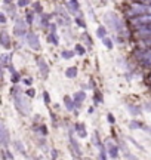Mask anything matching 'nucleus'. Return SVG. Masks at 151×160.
Returning <instances> with one entry per match:
<instances>
[{
  "instance_id": "nucleus-1",
  "label": "nucleus",
  "mask_w": 151,
  "mask_h": 160,
  "mask_svg": "<svg viewBox=\"0 0 151 160\" xmlns=\"http://www.w3.org/2000/svg\"><path fill=\"white\" fill-rule=\"evenodd\" d=\"M126 15L129 18H135L139 15H151V5H144L139 2H134L129 9L126 10Z\"/></svg>"
},
{
  "instance_id": "nucleus-2",
  "label": "nucleus",
  "mask_w": 151,
  "mask_h": 160,
  "mask_svg": "<svg viewBox=\"0 0 151 160\" xmlns=\"http://www.w3.org/2000/svg\"><path fill=\"white\" fill-rule=\"evenodd\" d=\"M14 102H15V108L22 114V116H28L30 113H31V104L30 101L25 98L24 95H21V93H18L14 96Z\"/></svg>"
},
{
  "instance_id": "nucleus-3",
  "label": "nucleus",
  "mask_w": 151,
  "mask_h": 160,
  "mask_svg": "<svg viewBox=\"0 0 151 160\" xmlns=\"http://www.w3.org/2000/svg\"><path fill=\"white\" fill-rule=\"evenodd\" d=\"M135 58L145 67H151V48L144 49V51H141V49L136 51L135 52Z\"/></svg>"
},
{
  "instance_id": "nucleus-4",
  "label": "nucleus",
  "mask_w": 151,
  "mask_h": 160,
  "mask_svg": "<svg viewBox=\"0 0 151 160\" xmlns=\"http://www.w3.org/2000/svg\"><path fill=\"white\" fill-rule=\"evenodd\" d=\"M130 25L135 27V28H139V27L144 25H150L151 24V15H139V17L130 18Z\"/></svg>"
},
{
  "instance_id": "nucleus-5",
  "label": "nucleus",
  "mask_w": 151,
  "mask_h": 160,
  "mask_svg": "<svg viewBox=\"0 0 151 160\" xmlns=\"http://www.w3.org/2000/svg\"><path fill=\"white\" fill-rule=\"evenodd\" d=\"M14 34L18 36V37H22V36H27V24L24 22V19H18L15 27H14Z\"/></svg>"
},
{
  "instance_id": "nucleus-6",
  "label": "nucleus",
  "mask_w": 151,
  "mask_h": 160,
  "mask_svg": "<svg viewBox=\"0 0 151 160\" xmlns=\"http://www.w3.org/2000/svg\"><path fill=\"white\" fill-rule=\"evenodd\" d=\"M70 148H71V154L74 156L76 159H80L82 157V151H80V147H79V144L77 141L74 139V136L70 134Z\"/></svg>"
},
{
  "instance_id": "nucleus-7",
  "label": "nucleus",
  "mask_w": 151,
  "mask_h": 160,
  "mask_svg": "<svg viewBox=\"0 0 151 160\" xmlns=\"http://www.w3.org/2000/svg\"><path fill=\"white\" fill-rule=\"evenodd\" d=\"M27 42H28V45L31 46V49H34V51H39V49H40L39 37H37L34 33H28V34H27Z\"/></svg>"
},
{
  "instance_id": "nucleus-8",
  "label": "nucleus",
  "mask_w": 151,
  "mask_h": 160,
  "mask_svg": "<svg viewBox=\"0 0 151 160\" xmlns=\"http://www.w3.org/2000/svg\"><path fill=\"white\" fill-rule=\"evenodd\" d=\"M0 139H2V145H3V150H6L9 144V134H8V129L5 126V123H2L0 126Z\"/></svg>"
},
{
  "instance_id": "nucleus-9",
  "label": "nucleus",
  "mask_w": 151,
  "mask_h": 160,
  "mask_svg": "<svg viewBox=\"0 0 151 160\" xmlns=\"http://www.w3.org/2000/svg\"><path fill=\"white\" fill-rule=\"evenodd\" d=\"M107 151H108L110 157H113V159H116L118 156V147L116 144L113 142H107Z\"/></svg>"
},
{
  "instance_id": "nucleus-10",
  "label": "nucleus",
  "mask_w": 151,
  "mask_h": 160,
  "mask_svg": "<svg viewBox=\"0 0 151 160\" xmlns=\"http://www.w3.org/2000/svg\"><path fill=\"white\" fill-rule=\"evenodd\" d=\"M37 64H39V67H40V73H42V76L43 77H48V74H49V67H48L46 61H45L43 58H39Z\"/></svg>"
},
{
  "instance_id": "nucleus-11",
  "label": "nucleus",
  "mask_w": 151,
  "mask_h": 160,
  "mask_svg": "<svg viewBox=\"0 0 151 160\" xmlns=\"http://www.w3.org/2000/svg\"><path fill=\"white\" fill-rule=\"evenodd\" d=\"M64 102H65V107H67L68 111H73V110L77 107V105H76V101H74V100H71L68 95H67V96H64Z\"/></svg>"
},
{
  "instance_id": "nucleus-12",
  "label": "nucleus",
  "mask_w": 151,
  "mask_h": 160,
  "mask_svg": "<svg viewBox=\"0 0 151 160\" xmlns=\"http://www.w3.org/2000/svg\"><path fill=\"white\" fill-rule=\"evenodd\" d=\"M92 144H93V145H95V147H96V148H98V150H101V148L104 147V145L101 144V141H99V135H98V132H96V131L93 132V136H92Z\"/></svg>"
},
{
  "instance_id": "nucleus-13",
  "label": "nucleus",
  "mask_w": 151,
  "mask_h": 160,
  "mask_svg": "<svg viewBox=\"0 0 151 160\" xmlns=\"http://www.w3.org/2000/svg\"><path fill=\"white\" fill-rule=\"evenodd\" d=\"M84 98H86V93H84V92H77V93H76V95H74L76 105L79 107V105H80V104L84 101Z\"/></svg>"
},
{
  "instance_id": "nucleus-14",
  "label": "nucleus",
  "mask_w": 151,
  "mask_h": 160,
  "mask_svg": "<svg viewBox=\"0 0 151 160\" xmlns=\"http://www.w3.org/2000/svg\"><path fill=\"white\" fill-rule=\"evenodd\" d=\"M2 46H3V48H6V49H8L9 46H10V43H9V37H8V33H6V31H2Z\"/></svg>"
},
{
  "instance_id": "nucleus-15",
  "label": "nucleus",
  "mask_w": 151,
  "mask_h": 160,
  "mask_svg": "<svg viewBox=\"0 0 151 160\" xmlns=\"http://www.w3.org/2000/svg\"><path fill=\"white\" fill-rule=\"evenodd\" d=\"M79 9H80L79 2H77V0H70V10H71L73 14H79Z\"/></svg>"
},
{
  "instance_id": "nucleus-16",
  "label": "nucleus",
  "mask_w": 151,
  "mask_h": 160,
  "mask_svg": "<svg viewBox=\"0 0 151 160\" xmlns=\"http://www.w3.org/2000/svg\"><path fill=\"white\" fill-rule=\"evenodd\" d=\"M65 76H67L68 79H74V77L77 76V67L67 68V71H65Z\"/></svg>"
},
{
  "instance_id": "nucleus-17",
  "label": "nucleus",
  "mask_w": 151,
  "mask_h": 160,
  "mask_svg": "<svg viewBox=\"0 0 151 160\" xmlns=\"http://www.w3.org/2000/svg\"><path fill=\"white\" fill-rule=\"evenodd\" d=\"M14 145H15V148H17L18 153H21V154H25V148H24V145L21 144V141H19V139H15V141H14Z\"/></svg>"
},
{
  "instance_id": "nucleus-18",
  "label": "nucleus",
  "mask_w": 151,
  "mask_h": 160,
  "mask_svg": "<svg viewBox=\"0 0 151 160\" xmlns=\"http://www.w3.org/2000/svg\"><path fill=\"white\" fill-rule=\"evenodd\" d=\"M48 42H50L52 45H58L59 40H58V37H56V33H49L48 34Z\"/></svg>"
},
{
  "instance_id": "nucleus-19",
  "label": "nucleus",
  "mask_w": 151,
  "mask_h": 160,
  "mask_svg": "<svg viewBox=\"0 0 151 160\" xmlns=\"http://www.w3.org/2000/svg\"><path fill=\"white\" fill-rule=\"evenodd\" d=\"M76 129H77V132H79V135H80L82 138H84V136L87 135V132H86V129H84V126H83V125H80V123H79V125L76 126Z\"/></svg>"
},
{
  "instance_id": "nucleus-20",
  "label": "nucleus",
  "mask_w": 151,
  "mask_h": 160,
  "mask_svg": "<svg viewBox=\"0 0 151 160\" xmlns=\"http://www.w3.org/2000/svg\"><path fill=\"white\" fill-rule=\"evenodd\" d=\"M62 58H65V59H71L73 57L76 55V51H62Z\"/></svg>"
},
{
  "instance_id": "nucleus-21",
  "label": "nucleus",
  "mask_w": 151,
  "mask_h": 160,
  "mask_svg": "<svg viewBox=\"0 0 151 160\" xmlns=\"http://www.w3.org/2000/svg\"><path fill=\"white\" fill-rule=\"evenodd\" d=\"M0 58H2V67H3V68H6V67L10 65V64H9V57L6 55V53H3Z\"/></svg>"
},
{
  "instance_id": "nucleus-22",
  "label": "nucleus",
  "mask_w": 151,
  "mask_h": 160,
  "mask_svg": "<svg viewBox=\"0 0 151 160\" xmlns=\"http://www.w3.org/2000/svg\"><path fill=\"white\" fill-rule=\"evenodd\" d=\"M105 34H107L105 27H99V28H98V31H96V36H98V37H101V39H105Z\"/></svg>"
},
{
  "instance_id": "nucleus-23",
  "label": "nucleus",
  "mask_w": 151,
  "mask_h": 160,
  "mask_svg": "<svg viewBox=\"0 0 151 160\" xmlns=\"http://www.w3.org/2000/svg\"><path fill=\"white\" fill-rule=\"evenodd\" d=\"M74 51H76V53H79V55H82V57L86 53V49H84L82 45H76V49H74Z\"/></svg>"
},
{
  "instance_id": "nucleus-24",
  "label": "nucleus",
  "mask_w": 151,
  "mask_h": 160,
  "mask_svg": "<svg viewBox=\"0 0 151 160\" xmlns=\"http://www.w3.org/2000/svg\"><path fill=\"white\" fill-rule=\"evenodd\" d=\"M102 40H104V45H105L107 49H113V42H111V39L105 37V39H102Z\"/></svg>"
},
{
  "instance_id": "nucleus-25",
  "label": "nucleus",
  "mask_w": 151,
  "mask_h": 160,
  "mask_svg": "<svg viewBox=\"0 0 151 160\" xmlns=\"http://www.w3.org/2000/svg\"><path fill=\"white\" fill-rule=\"evenodd\" d=\"M129 126L132 127V129H139V127H144V125L142 123H139V122H130Z\"/></svg>"
},
{
  "instance_id": "nucleus-26",
  "label": "nucleus",
  "mask_w": 151,
  "mask_h": 160,
  "mask_svg": "<svg viewBox=\"0 0 151 160\" xmlns=\"http://www.w3.org/2000/svg\"><path fill=\"white\" fill-rule=\"evenodd\" d=\"M34 131H39L40 134H43V135H48V129H46V126H39V127H34Z\"/></svg>"
},
{
  "instance_id": "nucleus-27",
  "label": "nucleus",
  "mask_w": 151,
  "mask_h": 160,
  "mask_svg": "<svg viewBox=\"0 0 151 160\" xmlns=\"http://www.w3.org/2000/svg\"><path fill=\"white\" fill-rule=\"evenodd\" d=\"M93 98H95V101H96V102H102V96H101V93L98 92V91H95V93H93Z\"/></svg>"
},
{
  "instance_id": "nucleus-28",
  "label": "nucleus",
  "mask_w": 151,
  "mask_h": 160,
  "mask_svg": "<svg viewBox=\"0 0 151 160\" xmlns=\"http://www.w3.org/2000/svg\"><path fill=\"white\" fill-rule=\"evenodd\" d=\"M105 148H104V147H102V148H101L99 150V159L101 160H107V156H105Z\"/></svg>"
},
{
  "instance_id": "nucleus-29",
  "label": "nucleus",
  "mask_w": 151,
  "mask_h": 160,
  "mask_svg": "<svg viewBox=\"0 0 151 160\" xmlns=\"http://www.w3.org/2000/svg\"><path fill=\"white\" fill-rule=\"evenodd\" d=\"M34 12H37V14H42V5L37 2V3H34Z\"/></svg>"
},
{
  "instance_id": "nucleus-30",
  "label": "nucleus",
  "mask_w": 151,
  "mask_h": 160,
  "mask_svg": "<svg viewBox=\"0 0 151 160\" xmlns=\"http://www.w3.org/2000/svg\"><path fill=\"white\" fill-rule=\"evenodd\" d=\"M28 3H30V0H19V2H18V6L24 8V6H27Z\"/></svg>"
},
{
  "instance_id": "nucleus-31",
  "label": "nucleus",
  "mask_w": 151,
  "mask_h": 160,
  "mask_svg": "<svg viewBox=\"0 0 151 160\" xmlns=\"http://www.w3.org/2000/svg\"><path fill=\"white\" fill-rule=\"evenodd\" d=\"M27 22H28V24L33 22V12H28V14H27Z\"/></svg>"
},
{
  "instance_id": "nucleus-32",
  "label": "nucleus",
  "mask_w": 151,
  "mask_h": 160,
  "mask_svg": "<svg viewBox=\"0 0 151 160\" xmlns=\"http://www.w3.org/2000/svg\"><path fill=\"white\" fill-rule=\"evenodd\" d=\"M43 100H45V102H46V104H49V102H50V96H49V93H48V92L43 93Z\"/></svg>"
},
{
  "instance_id": "nucleus-33",
  "label": "nucleus",
  "mask_w": 151,
  "mask_h": 160,
  "mask_svg": "<svg viewBox=\"0 0 151 160\" xmlns=\"http://www.w3.org/2000/svg\"><path fill=\"white\" fill-rule=\"evenodd\" d=\"M12 82H14V83H18V82H19V74H18V73L12 74Z\"/></svg>"
},
{
  "instance_id": "nucleus-34",
  "label": "nucleus",
  "mask_w": 151,
  "mask_h": 160,
  "mask_svg": "<svg viewBox=\"0 0 151 160\" xmlns=\"http://www.w3.org/2000/svg\"><path fill=\"white\" fill-rule=\"evenodd\" d=\"M76 21H77V24H79V25H80V27H83V28H84V27H86V22H84V21H83V19H82V18H77Z\"/></svg>"
},
{
  "instance_id": "nucleus-35",
  "label": "nucleus",
  "mask_w": 151,
  "mask_h": 160,
  "mask_svg": "<svg viewBox=\"0 0 151 160\" xmlns=\"http://www.w3.org/2000/svg\"><path fill=\"white\" fill-rule=\"evenodd\" d=\"M127 108H129V111H132L134 114H138V111H139L138 108H135V107H132V105H127Z\"/></svg>"
},
{
  "instance_id": "nucleus-36",
  "label": "nucleus",
  "mask_w": 151,
  "mask_h": 160,
  "mask_svg": "<svg viewBox=\"0 0 151 160\" xmlns=\"http://www.w3.org/2000/svg\"><path fill=\"white\" fill-rule=\"evenodd\" d=\"M0 22H2V24L6 22V15H5V12H2V15H0Z\"/></svg>"
},
{
  "instance_id": "nucleus-37",
  "label": "nucleus",
  "mask_w": 151,
  "mask_h": 160,
  "mask_svg": "<svg viewBox=\"0 0 151 160\" xmlns=\"http://www.w3.org/2000/svg\"><path fill=\"white\" fill-rule=\"evenodd\" d=\"M27 95H28V96H34V95H36V91H34V89H28V91H27Z\"/></svg>"
},
{
  "instance_id": "nucleus-38",
  "label": "nucleus",
  "mask_w": 151,
  "mask_h": 160,
  "mask_svg": "<svg viewBox=\"0 0 151 160\" xmlns=\"http://www.w3.org/2000/svg\"><path fill=\"white\" fill-rule=\"evenodd\" d=\"M58 157V151L56 150H52V159H56Z\"/></svg>"
},
{
  "instance_id": "nucleus-39",
  "label": "nucleus",
  "mask_w": 151,
  "mask_h": 160,
  "mask_svg": "<svg viewBox=\"0 0 151 160\" xmlns=\"http://www.w3.org/2000/svg\"><path fill=\"white\" fill-rule=\"evenodd\" d=\"M108 122L110 123H114V117H113V114H108Z\"/></svg>"
},
{
  "instance_id": "nucleus-40",
  "label": "nucleus",
  "mask_w": 151,
  "mask_h": 160,
  "mask_svg": "<svg viewBox=\"0 0 151 160\" xmlns=\"http://www.w3.org/2000/svg\"><path fill=\"white\" fill-rule=\"evenodd\" d=\"M24 82H25V84H28V86H30V84H31V79H25Z\"/></svg>"
},
{
  "instance_id": "nucleus-41",
  "label": "nucleus",
  "mask_w": 151,
  "mask_h": 160,
  "mask_svg": "<svg viewBox=\"0 0 151 160\" xmlns=\"http://www.w3.org/2000/svg\"><path fill=\"white\" fill-rule=\"evenodd\" d=\"M148 83H151V74L148 76Z\"/></svg>"
},
{
  "instance_id": "nucleus-42",
  "label": "nucleus",
  "mask_w": 151,
  "mask_h": 160,
  "mask_svg": "<svg viewBox=\"0 0 151 160\" xmlns=\"http://www.w3.org/2000/svg\"><path fill=\"white\" fill-rule=\"evenodd\" d=\"M33 160H39V159H33Z\"/></svg>"
}]
</instances>
